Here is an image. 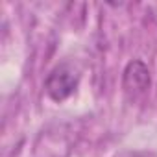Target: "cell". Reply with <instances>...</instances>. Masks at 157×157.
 I'll list each match as a JSON object with an SVG mask.
<instances>
[{
	"label": "cell",
	"mask_w": 157,
	"mask_h": 157,
	"mask_svg": "<svg viewBox=\"0 0 157 157\" xmlns=\"http://www.w3.org/2000/svg\"><path fill=\"white\" fill-rule=\"evenodd\" d=\"M122 87H124V93L133 100L142 96L148 91V87H150V70L142 61L135 59L126 67L124 78H122Z\"/></svg>",
	"instance_id": "cell-2"
},
{
	"label": "cell",
	"mask_w": 157,
	"mask_h": 157,
	"mask_svg": "<svg viewBox=\"0 0 157 157\" xmlns=\"http://www.w3.org/2000/svg\"><path fill=\"white\" fill-rule=\"evenodd\" d=\"M78 80L80 76L70 65H59L46 78V93L52 100L63 102L74 93V89L78 87Z\"/></svg>",
	"instance_id": "cell-1"
}]
</instances>
